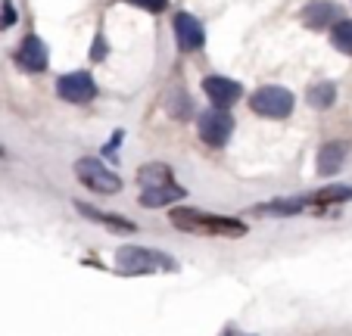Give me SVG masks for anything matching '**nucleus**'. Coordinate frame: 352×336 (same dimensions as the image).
Instances as JSON below:
<instances>
[{
    "instance_id": "nucleus-1",
    "label": "nucleus",
    "mask_w": 352,
    "mask_h": 336,
    "mask_svg": "<svg viewBox=\"0 0 352 336\" xmlns=\"http://www.w3.org/2000/svg\"><path fill=\"white\" fill-rule=\"evenodd\" d=\"M168 221L172 227H178L181 234H193V237H231L240 240L246 237V221L231 215H209V212H199V209H187V205H175L168 212Z\"/></svg>"
},
{
    "instance_id": "nucleus-2",
    "label": "nucleus",
    "mask_w": 352,
    "mask_h": 336,
    "mask_svg": "<svg viewBox=\"0 0 352 336\" xmlns=\"http://www.w3.org/2000/svg\"><path fill=\"white\" fill-rule=\"evenodd\" d=\"M156 271L172 274V271H178V262L168 252L146 249V246H122L116 252V274L119 277H146Z\"/></svg>"
},
{
    "instance_id": "nucleus-3",
    "label": "nucleus",
    "mask_w": 352,
    "mask_h": 336,
    "mask_svg": "<svg viewBox=\"0 0 352 336\" xmlns=\"http://www.w3.org/2000/svg\"><path fill=\"white\" fill-rule=\"evenodd\" d=\"M197 134L199 140L212 150H221V146L231 140L234 134V115L231 109H219V106H209L197 115Z\"/></svg>"
},
{
    "instance_id": "nucleus-4",
    "label": "nucleus",
    "mask_w": 352,
    "mask_h": 336,
    "mask_svg": "<svg viewBox=\"0 0 352 336\" xmlns=\"http://www.w3.org/2000/svg\"><path fill=\"white\" fill-rule=\"evenodd\" d=\"M75 175H78L81 184L94 193H103V197H116V193H122V178L94 156L78 159V162H75Z\"/></svg>"
},
{
    "instance_id": "nucleus-5",
    "label": "nucleus",
    "mask_w": 352,
    "mask_h": 336,
    "mask_svg": "<svg viewBox=\"0 0 352 336\" xmlns=\"http://www.w3.org/2000/svg\"><path fill=\"white\" fill-rule=\"evenodd\" d=\"M296 106V97H293L287 87H278V85H265L250 97V109L262 119H287Z\"/></svg>"
},
{
    "instance_id": "nucleus-6",
    "label": "nucleus",
    "mask_w": 352,
    "mask_h": 336,
    "mask_svg": "<svg viewBox=\"0 0 352 336\" xmlns=\"http://www.w3.org/2000/svg\"><path fill=\"white\" fill-rule=\"evenodd\" d=\"M56 93H60V100H66V103H72V106H85V103H91V100H97V81H94V75L85 72V69L66 72L56 78Z\"/></svg>"
},
{
    "instance_id": "nucleus-7",
    "label": "nucleus",
    "mask_w": 352,
    "mask_h": 336,
    "mask_svg": "<svg viewBox=\"0 0 352 336\" xmlns=\"http://www.w3.org/2000/svg\"><path fill=\"white\" fill-rule=\"evenodd\" d=\"M13 60H16V66H19L22 72L41 75V72H47V63H50V50H47V44L38 38V34H25V38H22V44L16 47Z\"/></svg>"
},
{
    "instance_id": "nucleus-8",
    "label": "nucleus",
    "mask_w": 352,
    "mask_h": 336,
    "mask_svg": "<svg viewBox=\"0 0 352 336\" xmlns=\"http://www.w3.org/2000/svg\"><path fill=\"white\" fill-rule=\"evenodd\" d=\"M172 28H175V44H178L181 53H193L206 44V28L193 13H175Z\"/></svg>"
},
{
    "instance_id": "nucleus-9",
    "label": "nucleus",
    "mask_w": 352,
    "mask_h": 336,
    "mask_svg": "<svg viewBox=\"0 0 352 336\" xmlns=\"http://www.w3.org/2000/svg\"><path fill=\"white\" fill-rule=\"evenodd\" d=\"M75 212H78L81 218H87V221H94V224H100V227H107L109 234H119V237H125V234H134L138 231V224L131 221V218H125V215H116V212H103V209H97V205H91V203H78L75 199Z\"/></svg>"
},
{
    "instance_id": "nucleus-10",
    "label": "nucleus",
    "mask_w": 352,
    "mask_h": 336,
    "mask_svg": "<svg viewBox=\"0 0 352 336\" xmlns=\"http://www.w3.org/2000/svg\"><path fill=\"white\" fill-rule=\"evenodd\" d=\"M203 93H206V100L212 106L228 109V106H234L243 97V85L234 78H225V75H209V78H203Z\"/></svg>"
},
{
    "instance_id": "nucleus-11",
    "label": "nucleus",
    "mask_w": 352,
    "mask_h": 336,
    "mask_svg": "<svg viewBox=\"0 0 352 336\" xmlns=\"http://www.w3.org/2000/svg\"><path fill=\"white\" fill-rule=\"evenodd\" d=\"M187 197V190L172 181V184H162V187H140V209H162V205H172V203H181Z\"/></svg>"
},
{
    "instance_id": "nucleus-12",
    "label": "nucleus",
    "mask_w": 352,
    "mask_h": 336,
    "mask_svg": "<svg viewBox=\"0 0 352 336\" xmlns=\"http://www.w3.org/2000/svg\"><path fill=\"white\" fill-rule=\"evenodd\" d=\"M337 19H343V16H340V7L331 3V0H315V3H309V7L302 10V25L312 28V32H324V28H331Z\"/></svg>"
},
{
    "instance_id": "nucleus-13",
    "label": "nucleus",
    "mask_w": 352,
    "mask_h": 336,
    "mask_svg": "<svg viewBox=\"0 0 352 336\" xmlns=\"http://www.w3.org/2000/svg\"><path fill=\"white\" fill-rule=\"evenodd\" d=\"M312 205V199L306 197H284V199H272V203L256 205V215H268V218H287V215H302Z\"/></svg>"
},
{
    "instance_id": "nucleus-14",
    "label": "nucleus",
    "mask_w": 352,
    "mask_h": 336,
    "mask_svg": "<svg viewBox=\"0 0 352 336\" xmlns=\"http://www.w3.org/2000/svg\"><path fill=\"white\" fill-rule=\"evenodd\" d=\"M346 153H349V146H346L343 140H331V144L321 146L318 150V175L321 178L340 175V168L346 165Z\"/></svg>"
},
{
    "instance_id": "nucleus-15",
    "label": "nucleus",
    "mask_w": 352,
    "mask_h": 336,
    "mask_svg": "<svg viewBox=\"0 0 352 336\" xmlns=\"http://www.w3.org/2000/svg\"><path fill=\"white\" fill-rule=\"evenodd\" d=\"M134 178H138L140 187H162V184H172L175 172H172V165H166V162H146L138 168Z\"/></svg>"
},
{
    "instance_id": "nucleus-16",
    "label": "nucleus",
    "mask_w": 352,
    "mask_h": 336,
    "mask_svg": "<svg viewBox=\"0 0 352 336\" xmlns=\"http://www.w3.org/2000/svg\"><path fill=\"white\" fill-rule=\"evenodd\" d=\"M309 199H312V205L318 212H324L327 205L349 203V199H352V187H346V184H327V187H321V190L309 193Z\"/></svg>"
},
{
    "instance_id": "nucleus-17",
    "label": "nucleus",
    "mask_w": 352,
    "mask_h": 336,
    "mask_svg": "<svg viewBox=\"0 0 352 336\" xmlns=\"http://www.w3.org/2000/svg\"><path fill=\"white\" fill-rule=\"evenodd\" d=\"M306 100L312 109H331L333 100H337V85L333 81H315L306 91Z\"/></svg>"
},
{
    "instance_id": "nucleus-18",
    "label": "nucleus",
    "mask_w": 352,
    "mask_h": 336,
    "mask_svg": "<svg viewBox=\"0 0 352 336\" xmlns=\"http://www.w3.org/2000/svg\"><path fill=\"white\" fill-rule=\"evenodd\" d=\"M327 32H331V44L337 47L340 53L352 56V19H337Z\"/></svg>"
},
{
    "instance_id": "nucleus-19",
    "label": "nucleus",
    "mask_w": 352,
    "mask_h": 336,
    "mask_svg": "<svg viewBox=\"0 0 352 336\" xmlns=\"http://www.w3.org/2000/svg\"><path fill=\"white\" fill-rule=\"evenodd\" d=\"M166 109H168L172 119H187V115H190V100H187L184 87H172V91H168Z\"/></svg>"
},
{
    "instance_id": "nucleus-20",
    "label": "nucleus",
    "mask_w": 352,
    "mask_h": 336,
    "mask_svg": "<svg viewBox=\"0 0 352 336\" xmlns=\"http://www.w3.org/2000/svg\"><path fill=\"white\" fill-rule=\"evenodd\" d=\"M107 53H109L107 38H103V32H97L94 34V44H91V63H103L107 60Z\"/></svg>"
},
{
    "instance_id": "nucleus-21",
    "label": "nucleus",
    "mask_w": 352,
    "mask_h": 336,
    "mask_svg": "<svg viewBox=\"0 0 352 336\" xmlns=\"http://www.w3.org/2000/svg\"><path fill=\"white\" fill-rule=\"evenodd\" d=\"M125 3L144 10V13H166V7H168V0H125Z\"/></svg>"
},
{
    "instance_id": "nucleus-22",
    "label": "nucleus",
    "mask_w": 352,
    "mask_h": 336,
    "mask_svg": "<svg viewBox=\"0 0 352 336\" xmlns=\"http://www.w3.org/2000/svg\"><path fill=\"white\" fill-rule=\"evenodd\" d=\"M10 25H16V10H13L10 0H3V3H0V32L10 28Z\"/></svg>"
},
{
    "instance_id": "nucleus-23",
    "label": "nucleus",
    "mask_w": 352,
    "mask_h": 336,
    "mask_svg": "<svg viewBox=\"0 0 352 336\" xmlns=\"http://www.w3.org/2000/svg\"><path fill=\"white\" fill-rule=\"evenodd\" d=\"M122 137H125V134H122V131H116V134H113V140H109V144L103 146V156H107V159H119V156H116V150H119Z\"/></svg>"
},
{
    "instance_id": "nucleus-24",
    "label": "nucleus",
    "mask_w": 352,
    "mask_h": 336,
    "mask_svg": "<svg viewBox=\"0 0 352 336\" xmlns=\"http://www.w3.org/2000/svg\"><path fill=\"white\" fill-rule=\"evenodd\" d=\"M219 336H234V333H231V330H221V333H219Z\"/></svg>"
},
{
    "instance_id": "nucleus-25",
    "label": "nucleus",
    "mask_w": 352,
    "mask_h": 336,
    "mask_svg": "<svg viewBox=\"0 0 352 336\" xmlns=\"http://www.w3.org/2000/svg\"><path fill=\"white\" fill-rule=\"evenodd\" d=\"M0 156H3V146H0Z\"/></svg>"
},
{
    "instance_id": "nucleus-26",
    "label": "nucleus",
    "mask_w": 352,
    "mask_h": 336,
    "mask_svg": "<svg viewBox=\"0 0 352 336\" xmlns=\"http://www.w3.org/2000/svg\"><path fill=\"white\" fill-rule=\"evenodd\" d=\"M250 336H253V333H250Z\"/></svg>"
}]
</instances>
